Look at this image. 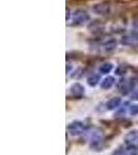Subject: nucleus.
Here are the masks:
<instances>
[{"instance_id": "obj_1", "label": "nucleus", "mask_w": 138, "mask_h": 155, "mask_svg": "<svg viewBox=\"0 0 138 155\" xmlns=\"http://www.w3.org/2000/svg\"><path fill=\"white\" fill-rule=\"evenodd\" d=\"M89 20V15L83 9H78L73 14L72 16V24L74 25H82L86 23Z\"/></svg>"}, {"instance_id": "obj_2", "label": "nucleus", "mask_w": 138, "mask_h": 155, "mask_svg": "<svg viewBox=\"0 0 138 155\" xmlns=\"http://www.w3.org/2000/svg\"><path fill=\"white\" fill-rule=\"evenodd\" d=\"M92 11L98 15H105L109 12V5L107 3H98L94 5Z\"/></svg>"}, {"instance_id": "obj_3", "label": "nucleus", "mask_w": 138, "mask_h": 155, "mask_svg": "<svg viewBox=\"0 0 138 155\" xmlns=\"http://www.w3.org/2000/svg\"><path fill=\"white\" fill-rule=\"evenodd\" d=\"M70 91H71V93L73 94V95L81 96L82 94L84 93V87L82 86L81 84H79V83H75V84H73L71 86Z\"/></svg>"}, {"instance_id": "obj_4", "label": "nucleus", "mask_w": 138, "mask_h": 155, "mask_svg": "<svg viewBox=\"0 0 138 155\" xmlns=\"http://www.w3.org/2000/svg\"><path fill=\"white\" fill-rule=\"evenodd\" d=\"M67 128L72 131L73 134H79L81 132L82 128H83V124L81 122H73L67 126Z\"/></svg>"}, {"instance_id": "obj_5", "label": "nucleus", "mask_w": 138, "mask_h": 155, "mask_svg": "<svg viewBox=\"0 0 138 155\" xmlns=\"http://www.w3.org/2000/svg\"><path fill=\"white\" fill-rule=\"evenodd\" d=\"M120 102H122V99H120L119 97H113V98L109 99V101L106 102V107L108 110H114L119 106Z\"/></svg>"}, {"instance_id": "obj_6", "label": "nucleus", "mask_w": 138, "mask_h": 155, "mask_svg": "<svg viewBox=\"0 0 138 155\" xmlns=\"http://www.w3.org/2000/svg\"><path fill=\"white\" fill-rule=\"evenodd\" d=\"M115 83V79L113 77H106L104 80L102 81V83H101V87L103 89H109V88H111L112 86L114 85Z\"/></svg>"}, {"instance_id": "obj_7", "label": "nucleus", "mask_w": 138, "mask_h": 155, "mask_svg": "<svg viewBox=\"0 0 138 155\" xmlns=\"http://www.w3.org/2000/svg\"><path fill=\"white\" fill-rule=\"evenodd\" d=\"M117 46V41L115 38H109L108 41H106L103 44V48L106 51H112L116 48Z\"/></svg>"}, {"instance_id": "obj_8", "label": "nucleus", "mask_w": 138, "mask_h": 155, "mask_svg": "<svg viewBox=\"0 0 138 155\" xmlns=\"http://www.w3.org/2000/svg\"><path fill=\"white\" fill-rule=\"evenodd\" d=\"M112 68H113V65H112V63H110V62H105V63H103L100 65L99 67V71L101 74H109L110 71H112Z\"/></svg>"}, {"instance_id": "obj_9", "label": "nucleus", "mask_w": 138, "mask_h": 155, "mask_svg": "<svg viewBox=\"0 0 138 155\" xmlns=\"http://www.w3.org/2000/svg\"><path fill=\"white\" fill-rule=\"evenodd\" d=\"M100 79H101V76H100V74H94L87 78V84H88L89 86L94 87V86H96V85H98V83L100 82Z\"/></svg>"}, {"instance_id": "obj_10", "label": "nucleus", "mask_w": 138, "mask_h": 155, "mask_svg": "<svg viewBox=\"0 0 138 155\" xmlns=\"http://www.w3.org/2000/svg\"><path fill=\"white\" fill-rule=\"evenodd\" d=\"M137 137H138V131H132V132H130L129 134H127L126 139L129 142H132V141H134V140H136Z\"/></svg>"}, {"instance_id": "obj_11", "label": "nucleus", "mask_w": 138, "mask_h": 155, "mask_svg": "<svg viewBox=\"0 0 138 155\" xmlns=\"http://www.w3.org/2000/svg\"><path fill=\"white\" fill-rule=\"evenodd\" d=\"M130 114L131 115H137L138 114V104H134L130 107Z\"/></svg>"}, {"instance_id": "obj_12", "label": "nucleus", "mask_w": 138, "mask_h": 155, "mask_svg": "<svg viewBox=\"0 0 138 155\" xmlns=\"http://www.w3.org/2000/svg\"><path fill=\"white\" fill-rule=\"evenodd\" d=\"M125 72H126V68H125V67H122V66H119V68H117L116 71H115V74H119V76L124 74Z\"/></svg>"}, {"instance_id": "obj_13", "label": "nucleus", "mask_w": 138, "mask_h": 155, "mask_svg": "<svg viewBox=\"0 0 138 155\" xmlns=\"http://www.w3.org/2000/svg\"><path fill=\"white\" fill-rule=\"evenodd\" d=\"M133 98H135L136 101H138V91H136V93L133 95Z\"/></svg>"}, {"instance_id": "obj_14", "label": "nucleus", "mask_w": 138, "mask_h": 155, "mask_svg": "<svg viewBox=\"0 0 138 155\" xmlns=\"http://www.w3.org/2000/svg\"><path fill=\"white\" fill-rule=\"evenodd\" d=\"M67 74H69L70 71H71V65H70V64H67Z\"/></svg>"}, {"instance_id": "obj_15", "label": "nucleus", "mask_w": 138, "mask_h": 155, "mask_svg": "<svg viewBox=\"0 0 138 155\" xmlns=\"http://www.w3.org/2000/svg\"><path fill=\"white\" fill-rule=\"evenodd\" d=\"M116 155H125V154H122V151H119V152L116 153Z\"/></svg>"}, {"instance_id": "obj_16", "label": "nucleus", "mask_w": 138, "mask_h": 155, "mask_svg": "<svg viewBox=\"0 0 138 155\" xmlns=\"http://www.w3.org/2000/svg\"><path fill=\"white\" fill-rule=\"evenodd\" d=\"M135 27H136V28L138 29V21L136 22V23H135Z\"/></svg>"}]
</instances>
